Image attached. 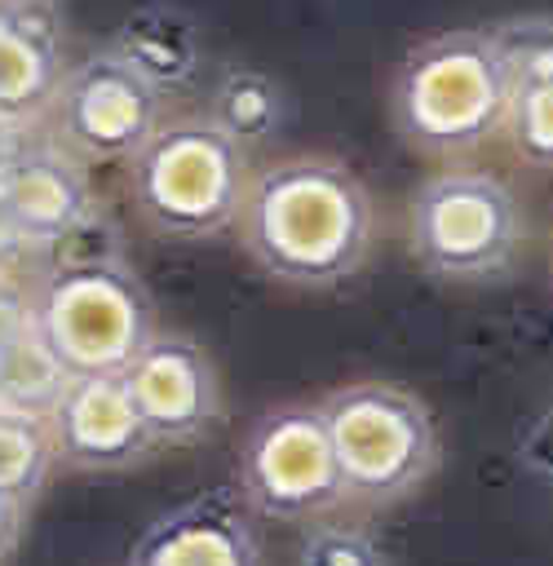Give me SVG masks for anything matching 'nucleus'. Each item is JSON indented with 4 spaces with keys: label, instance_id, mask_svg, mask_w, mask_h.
<instances>
[{
    "label": "nucleus",
    "instance_id": "obj_8",
    "mask_svg": "<svg viewBox=\"0 0 553 566\" xmlns=\"http://www.w3.org/2000/svg\"><path fill=\"white\" fill-rule=\"evenodd\" d=\"M58 146L80 159H133L164 124V88L115 44L66 66L53 102Z\"/></svg>",
    "mask_w": 553,
    "mask_h": 566
},
{
    "label": "nucleus",
    "instance_id": "obj_19",
    "mask_svg": "<svg viewBox=\"0 0 553 566\" xmlns=\"http://www.w3.org/2000/svg\"><path fill=\"white\" fill-rule=\"evenodd\" d=\"M44 252V274L53 270H93V265H119L124 261V239L119 226L93 203L75 226H66L58 239L40 243Z\"/></svg>",
    "mask_w": 553,
    "mask_h": 566
},
{
    "label": "nucleus",
    "instance_id": "obj_12",
    "mask_svg": "<svg viewBox=\"0 0 553 566\" xmlns=\"http://www.w3.org/2000/svg\"><path fill=\"white\" fill-rule=\"evenodd\" d=\"M0 199L31 248L58 239L93 208L75 155L62 146H9L0 159Z\"/></svg>",
    "mask_w": 553,
    "mask_h": 566
},
{
    "label": "nucleus",
    "instance_id": "obj_18",
    "mask_svg": "<svg viewBox=\"0 0 553 566\" xmlns=\"http://www.w3.org/2000/svg\"><path fill=\"white\" fill-rule=\"evenodd\" d=\"M504 137H509L518 159H526L531 168L553 172V75L513 84Z\"/></svg>",
    "mask_w": 553,
    "mask_h": 566
},
{
    "label": "nucleus",
    "instance_id": "obj_22",
    "mask_svg": "<svg viewBox=\"0 0 553 566\" xmlns=\"http://www.w3.org/2000/svg\"><path fill=\"white\" fill-rule=\"evenodd\" d=\"M27 323H31V301H22L0 283V345H9Z\"/></svg>",
    "mask_w": 553,
    "mask_h": 566
},
{
    "label": "nucleus",
    "instance_id": "obj_7",
    "mask_svg": "<svg viewBox=\"0 0 553 566\" xmlns=\"http://www.w3.org/2000/svg\"><path fill=\"white\" fill-rule=\"evenodd\" d=\"M239 491L257 513L279 522L336 509L345 500V482L323 407L288 402L257 416L239 451Z\"/></svg>",
    "mask_w": 553,
    "mask_h": 566
},
{
    "label": "nucleus",
    "instance_id": "obj_21",
    "mask_svg": "<svg viewBox=\"0 0 553 566\" xmlns=\"http://www.w3.org/2000/svg\"><path fill=\"white\" fill-rule=\"evenodd\" d=\"M296 566H389V557L367 531L327 522L301 539Z\"/></svg>",
    "mask_w": 553,
    "mask_h": 566
},
{
    "label": "nucleus",
    "instance_id": "obj_20",
    "mask_svg": "<svg viewBox=\"0 0 553 566\" xmlns=\"http://www.w3.org/2000/svg\"><path fill=\"white\" fill-rule=\"evenodd\" d=\"M504 71L513 84L553 75V18L549 13H518L487 27Z\"/></svg>",
    "mask_w": 553,
    "mask_h": 566
},
{
    "label": "nucleus",
    "instance_id": "obj_17",
    "mask_svg": "<svg viewBox=\"0 0 553 566\" xmlns=\"http://www.w3.org/2000/svg\"><path fill=\"white\" fill-rule=\"evenodd\" d=\"M53 460H58V442L49 416L0 407V495L31 504Z\"/></svg>",
    "mask_w": 553,
    "mask_h": 566
},
{
    "label": "nucleus",
    "instance_id": "obj_10",
    "mask_svg": "<svg viewBox=\"0 0 553 566\" xmlns=\"http://www.w3.org/2000/svg\"><path fill=\"white\" fill-rule=\"evenodd\" d=\"M58 460L84 473L133 469L155 451L142 411L128 398L124 376H75L49 411Z\"/></svg>",
    "mask_w": 553,
    "mask_h": 566
},
{
    "label": "nucleus",
    "instance_id": "obj_5",
    "mask_svg": "<svg viewBox=\"0 0 553 566\" xmlns=\"http://www.w3.org/2000/svg\"><path fill=\"white\" fill-rule=\"evenodd\" d=\"M150 296L128 261L40 274L31 323L71 376H119L150 345Z\"/></svg>",
    "mask_w": 553,
    "mask_h": 566
},
{
    "label": "nucleus",
    "instance_id": "obj_13",
    "mask_svg": "<svg viewBox=\"0 0 553 566\" xmlns=\"http://www.w3.org/2000/svg\"><path fill=\"white\" fill-rule=\"evenodd\" d=\"M62 22L53 0H0V119L44 111L62 84Z\"/></svg>",
    "mask_w": 553,
    "mask_h": 566
},
{
    "label": "nucleus",
    "instance_id": "obj_16",
    "mask_svg": "<svg viewBox=\"0 0 553 566\" xmlns=\"http://www.w3.org/2000/svg\"><path fill=\"white\" fill-rule=\"evenodd\" d=\"M75 376L44 345L35 323H27L9 345H0V407L49 416Z\"/></svg>",
    "mask_w": 553,
    "mask_h": 566
},
{
    "label": "nucleus",
    "instance_id": "obj_4",
    "mask_svg": "<svg viewBox=\"0 0 553 566\" xmlns=\"http://www.w3.org/2000/svg\"><path fill=\"white\" fill-rule=\"evenodd\" d=\"M345 500L394 504L438 469V424L429 407L389 380H354L323 402Z\"/></svg>",
    "mask_w": 553,
    "mask_h": 566
},
{
    "label": "nucleus",
    "instance_id": "obj_1",
    "mask_svg": "<svg viewBox=\"0 0 553 566\" xmlns=\"http://www.w3.org/2000/svg\"><path fill=\"white\" fill-rule=\"evenodd\" d=\"M234 226L270 279L336 287L367 261L372 195L332 155H288L248 177Z\"/></svg>",
    "mask_w": 553,
    "mask_h": 566
},
{
    "label": "nucleus",
    "instance_id": "obj_14",
    "mask_svg": "<svg viewBox=\"0 0 553 566\" xmlns=\"http://www.w3.org/2000/svg\"><path fill=\"white\" fill-rule=\"evenodd\" d=\"M115 49L124 57H133L164 93H173L177 84H190L195 71H199V31L173 4H146V9H137L119 27Z\"/></svg>",
    "mask_w": 553,
    "mask_h": 566
},
{
    "label": "nucleus",
    "instance_id": "obj_9",
    "mask_svg": "<svg viewBox=\"0 0 553 566\" xmlns=\"http://www.w3.org/2000/svg\"><path fill=\"white\" fill-rule=\"evenodd\" d=\"M155 447H190L221 420V380L190 336H150L119 371Z\"/></svg>",
    "mask_w": 553,
    "mask_h": 566
},
{
    "label": "nucleus",
    "instance_id": "obj_24",
    "mask_svg": "<svg viewBox=\"0 0 553 566\" xmlns=\"http://www.w3.org/2000/svg\"><path fill=\"white\" fill-rule=\"evenodd\" d=\"M22 509L27 504H18V500H9V495H0V557L13 548V539H18V526H22Z\"/></svg>",
    "mask_w": 553,
    "mask_h": 566
},
{
    "label": "nucleus",
    "instance_id": "obj_6",
    "mask_svg": "<svg viewBox=\"0 0 553 566\" xmlns=\"http://www.w3.org/2000/svg\"><path fill=\"white\" fill-rule=\"evenodd\" d=\"M407 239L411 256L438 279H495L522 248V208L495 172L447 168L411 195Z\"/></svg>",
    "mask_w": 553,
    "mask_h": 566
},
{
    "label": "nucleus",
    "instance_id": "obj_15",
    "mask_svg": "<svg viewBox=\"0 0 553 566\" xmlns=\"http://www.w3.org/2000/svg\"><path fill=\"white\" fill-rule=\"evenodd\" d=\"M208 119L248 150V146L279 137V128L288 124V93L279 88V80L270 71L226 66L212 84Z\"/></svg>",
    "mask_w": 553,
    "mask_h": 566
},
{
    "label": "nucleus",
    "instance_id": "obj_11",
    "mask_svg": "<svg viewBox=\"0 0 553 566\" xmlns=\"http://www.w3.org/2000/svg\"><path fill=\"white\" fill-rule=\"evenodd\" d=\"M128 566H261V539L243 491H204L159 513L133 544Z\"/></svg>",
    "mask_w": 553,
    "mask_h": 566
},
{
    "label": "nucleus",
    "instance_id": "obj_3",
    "mask_svg": "<svg viewBox=\"0 0 553 566\" xmlns=\"http://www.w3.org/2000/svg\"><path fill=\"white\" fill-rule=\"evenodd\" d=\"M133 203L164 239H212L239 221L248 155L208 115L159 124L128 159Z\"/></svg>",
    "mask_w": 553,
    "mask_h": 566
},
{
    "label": "nucleus",
    "instance_id": "obj_23",
    "mask_svg": "<svg viewBox=\"0 0 553 566\" xmlns=\"http://www.w3.org/2000/svg\"><path fill=\"white\" fill-rule=\"evenodd\" d=\"M31 243L22 239V230H18V221L9 217V208H4V199H0V265L4 261H13L18 252H27Z\"/></svg>",
    "mask_w": 553,
    "mask_h": 566
},
{
    "label": "nucleus",
    "instance_id": "obj_2",
    "mask_svg": "<svg viewBox=\"0 0 553 566\" xmlns=\"http://www.w3.org/2000/svg\"><path fill=\"white\" fill-rule=\"evenodd\" d=\"M513 80L487 27H456L403 53L389 84V115L407 146L465 155L504 133Z\"/></svg>",
    "mask_w": 553,
    "mask_h": 566
}]
</instances>
